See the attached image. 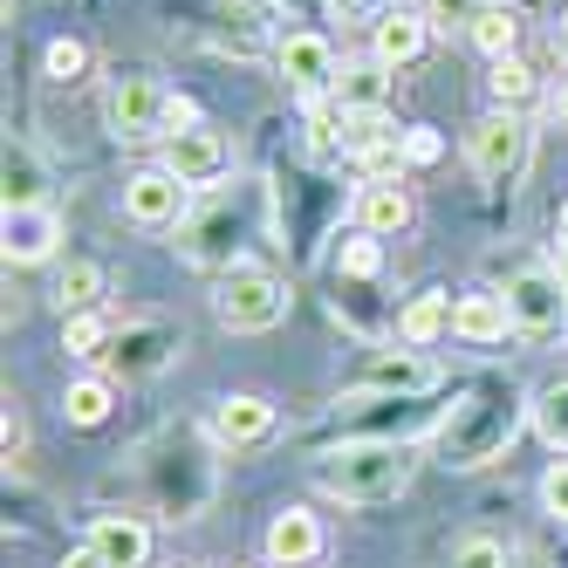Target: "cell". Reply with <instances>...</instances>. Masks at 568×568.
<instances>
[{"mask_svg":"<svg viewBox=\"0 0 568 568\" xmlns=\"http://www.w3.org/2000/svg\"><path fill=\"white\" fill-rule=\"evenodd\" d=\"M535 425V390H520L514 377H473L459 390L453 412H438V432H432V453L445 473H479L514 453V438Z\"/></svg>","mask_w":568,"mask_h":568,"instance_id":"cell-1","label":"cell"},{"mask_svg":"<svg viewBox=\"0 0 568 568\" xmlns=\"http://www.w3.org/2000/svg\"><path fill=\"white\" fill-rule=\"evenodd\" d=\"M418 479V445L404 438H343L336 453L315 459V486L343 507H390L397 494H412Z\"/></svg>","mask_w":568,"mask_h":568,"instance_id":"cell-2","label":"cell"},{"mask_svg":"<svg viewBox=\"0 0 568 568\" xmlns=\"http://www.w3.org/2000/svg\"><path fill=\"white\" fill-rule=\"evenodd\" d=\"M288 308H295L288 274H274L261 261H240V267H226L213 281V315H220V329H233V336H267V329L288 322Z\"/></svg>","mask_w":568,"mask_h":568,"instance_id":"cell-3","label":"cell"},{"mask_svg":"<svg viewBox=\"0 0 568 568\" xmlns=\"http://www.w3.org/2000/svg\"><path fill=\"white\" fill-rule=\"evenodd\" d=\"M466 165L486 192H514L527 179V165H535V124H527V110H486L466 131Z\"/></svg>","mask_w":568,"mask_h":568,"instance_id":"cell-4","label":"cell"},{"mask_svg":"<svg viewBox=\"0 0 568 568\" xmlns=\"http://www.w3.org/2000/svg\"><path fill=\"white\" fill-rule=\"evenodd\" d=\"M507 308H514V336L520 343L568 336V281H561V267H520V274H507Z\"/></svg>","mask_w":568,"mask_h":568,"instance_id":"cell-5","label":"cell"},{"mask_svg":"<svg viewBox=\"0 0 568 568\" xmlns=\"http://www.w3.org/2000/svg\"><path fill=\"white\" fill-rule=\"evenodd\" d=\"M165 116H172V90L158 83V75L131 69V75H116V83L103 90V124L116 144H151V138H165Z\"/></svg>","mask_w":568,"mask_h":568,"instance_id":"cell-6","label":"cell"},{"mask_svg":"<svg viewBox=\"0 0 568 568\" xmlns=\"http://www.w3.org/2000/svg\"><path fill=\"white\" fill-rule=\"evenodd\" d=\"M274 69H281V83H288V97L329 103V97H336V75H343V55H336L329 34L288 28V34H281V49H274Z\"/></svg>","mask_w":568,"mask_h":568,"instance_id":"cell-7","label":"cell"},{"mask_svg":"<svg viewBox=\"0 0 568 568\" xmlns=\"http://www.w3.org/2000/svg\"><path fill=\"white\" fill-rule=\"evenodd\" d=\"M247 233H254V213L247 206H206V213H192L185 226H179V254L192 261V267H206V274H226V267H240V247H247Z\"/></svg>","mask_w":568,"mask_h":568,"instance_id":"cell-8","label":"cell"},{"mask_svg":"<svg viewBox=\"0 0 568 568\" xmlns=\"http://www.w3.org/2000/svg\"><path fill=\"white\" fill-rule=\"evenodd\" d=\"M179 349H185V329H179V322L138 315V322H124V329H116V343H110V356H103V377H124V384L158 377Z\"/></svg>","mask_w":568,"mask_h":568,"instance_id":"cell-9","label":"cell"},{"mask_svg":"<svg viewBox=\"0 0 568 568\" xmlns=\"http://www.w3.org/2000/svg\"><path fill=\"white\" fill-rule=\"evenodd\" d=\"M124 220H131L138 233H179V226L192 220V185H185L179 172H165V165L131 172V179H124Z\"/></svg>","mask_w":568,"mask_h":568,"instance_id":"cell-10","label":"cell"},{"mask_svg":"<svg viewBox=\"0 0 568 568\" xmlns=\"http://www.w3.org/2000/svg\"><path fill=\"white\" fill-rule=\"evenodd\" d=\"M165 172H179L192 192H213L233 179V138L213 131V124H192V131H172L165 138V158H158Z\"/></svg>","mask_w":568,"mask_h":568,"instance_id":"cell-11","label":"cell"},{"mask_svg":"<svg viewBox=\"0 0 568 568\" xmlns=\"http://www.w3.org/2000/svg\"><path fill=\"white\" fill-rule=\"evenodd\" d=\"M438 390V363L425 349H377L363 363V377L349 384V397H432Z\"/></svg>","mask_w":568,"mask_h":568,"instance_id":"cell-12","label":"cell"},{"mask_svg":"<svg viewBox=\"0 0 568 568\" xmlns=\"http://www.w3.org/2000/svg\"><path fill=\"white\" fill-rule=\"evenodd\" d=\"M418 220V199L404 179H363L349 192V226L356 233H371V240H397V233H412Z\"/></svg>","mask_w":568,"mask_h":568,"instance_id":"cell-13","label":"cell"},{"mask_svg":"<svg viewBox=\"0 0 568 568\" xmlns=\"http://www.w3.org/2000/svg\"><path fill=\"white\" fill-rule=\"evenodd\" d=\"M412 432H438L425 397H349L343 438H404L412 445Z\"/></svg>","mask_w":568,"mask_h":568,"instance_id":"cell-14","label":"cell"},{"mask_svg":"<svg viewBox=\"0 0 568 568\" xmlns=\"http://www.w3.org/2000/svg\"><path fill=\"white\" fill-rule=\"evenodd\" d=\"M322 555H329V527H322L308 507H281L267 520V541H261L267 568H322Z\"/></svg>","mask_w":568,"mask_h":568,"instance_id":"cell-15","label":"cell"},{"mask_svg":"<svg viewBox=\"0 0 568 568\" xmlns=\"http://www.w3.org/2000/svg\"><path fill=\"white\" fill-rule=\"evenodd\" d=\"M281 432V412L261 397V390H226L213 404V438L226 445V453H247V445H267Z\"/></svg>","mask_w":568,"mask_h":568,"instance_id":"cell-16","label":"cell"},{"mask_svg":"<svg viewBox=\"0 0 568 568\" xmlns=\"http://www.w3.org/2000/svg\"><path fill=\"white\" fill-rule=\"evenodd\" d=\"M55 247H62V213L55 206H14L8 213V240H0L8 267H42V261H55Z\"/></svg>","mask_w":568,"mask_h":568,"instance_id":"cell-17","label":"cell"},{"mask_svg":"<svg viewBox=\"0 0 568 568\" xmlns=\"http://www.w3.org/2000/svg\"><path fill=\"white\" fill-rule=\"evenodd\" d=\"M432 21L418 14V8H397V14H384L377 28H371V55L397 75V69H412V62H425V49H432Z\"/></svg>","mask_w":568,"mask_h":568,"instance_id":"cell-18","label":"cell"},{"mask_svg":"<svg viewBox=\"0 0 568 568\" xmlns=\"http://www.w3.org/2000/svg\"><path fill=\"white\" fill-rule=\"evenodd\" d=\"M453 336H459V343H473V349H500V343L514 336V308H507V288H473V295H459Z\"/></svg>","mask_w":568,"mask_h":568,"instance_id":"cell-19","label":"cell"},{"mask_svg":"<svg viewBox=\"0 0 568 568\" xmlns=\"http://www.w3.org/2000/svg\"><path fill=\"white\" fill-rule=\"evenodd\" d=\"M83 541H90L110 568H144V561H151V527H144L138 514H97Z\"/></svg>","mask_w":568,"mask_h":568,"instance_id":"cell-20","label":"cell"},{"mask_svg":"<svg viewBox=\"0 0 568 568\" xmlns=\"http://www.w3.org/2000/svg\"><path fill=\"white\" fill-rule=\"evenodd\" d=\"M453 315H459V302L445 295V288H425V295H412L397 308V343H412V349H432L438 336H453Z\"/></svg>","mask_w":568,"mask_h":568,"instance_id":"cell-21","label":"cell"},{"mask_svg":"<svg viewBox=\"0 0 568 568\" xmlns=\"http://www.w3.org/2000/svg\"><path fill=\"white\" fill-rule=\"evenodd\" d=\"M343 116H356V110H390V69L377 62V55H363V62H343V75H336V97H329Z\"/></svg>","mask_w":568,"mask_h":568,"instance_id":"cell-22","label":"cell"},{"mask_svg":"<svg viewBox=\"0 0 568 568\" xmlns=\"http://www.w3.org/2000/svg\"><path fill=\"white\" fill-rule=\"evenodd\" d=\"M329 274H336V302L356 295V288H371V281L384 274V240H371V233H356V226H349V240H336Z\"/></svg>","mask_w":568,"mask_h":568,"instance_id":"cell-23","label":"cell"},{"mask_svg":"<svg viewBox=\"0 0 568 568\" xmlns=\"http://www.w3.org/2000/svg\"><path fill=\"white\" fill-rule=\"evenodd\" d=\"M116 322L110 308H83V315H62V349L75 356V363H103L110 356V343H116Z\"/></svg>","mask_w":568,"mask_h":568,"instance_id":"cell-24","label":"cell"},{"mask_svg":"<svg viewBox=\"0 0 568 568\" xmlns=\"http://www.w3.org/2000/svg\"><path fill=\"white\" fill-rule=\"evenodd\" d=\"M110 404H116V377L90 371V377H75V384L62 390V418H69L75 432H97V425L110 418Z\"/></svg>","mask_w":568,"mask_h":568,"instance_id":"cell-25","label":"cell"},{"mask_svg":"<svg viewBox=\"0 0 568 568\" xmlns=\"http://www.w3.org/2000/svg\"><path fill=\"white\" fill-rule=\"evenodd\" d=\"M14 206H49V172L28 138H8V213Z\"/></svg>","mask_w":568,"mask_h":568,"instance_id":"cell-26","label":"cell"},{"mask_svg":"<svg viewBox=\"0 0 568 568\" xmlns=\"http://www.w3.org/2000/svg\"><path fill=\"white\" fill-rule=\"evenodd\" d=\"M466 42H473L486 62H507V55H520V8H500V0H494V8H486V14L466 28Z\"/></svg>","mask_w":568,"mask_h":568,"instance_id":"cell-27","label":"cell"},{"mask_svg":"<svg viewBox=\"0 0 568 568\" xmlns=\"http://www.w3.org/2000/svg\"><path fill=\"white\" fill-rule=\"evenodd\" d=\"M486 97H494V110H527L541 97V75L527 69L520 55H507V62H486Z\"/></svg>","mask_w":568,"mask_h":568,"instance_id":"cell-28","label":"cell"},{"mask_svg":"<svg viewBox=\"0 0 568 568\" xmlns=\"http://www.w3.org/2000/svg\"><path fill=\"white\" fill-rule=\"evenodd\" d=\"M103 295H110V274H103L97 261H69V267H62V281H55V308H62V315L103 308Z\"/></svg>","mask_w":568,"mask_h":568,"instance_id":"cell-29","label":"cell"},{"mask_svg":"<svg viewBox=\"0 0 568 568\" xmlns=\"http://www.w3.org/2000/svg\"><path fill=\"white\" fill-rule=\"evenodd\" d=\"M90 69H97V55H90V42H75V34H55V42L42 49V75H49L55 90L90 83Z\"/></svg>","mask_w":568,"mask_h":568,"instance_id":"cell-30","label":"cell"},{"mask_svg":"<svg viewBox=\"0 0 568 568\" xmlns=\"http://www.w3.org/2000/svg\"><path fill=\"white\" fill-rule=\"evenodd\" d=\"M445 568H514V541H507V535H486V527H473V535L453 541Z\"/></svg>","mask_w":568,"mask_h":568,"instance_id":"cell-31","label":"cell"},{"mask_svg":"<svg viewBox=\"0 0 568 568\" xmlns=\"http://www.w3.org/2000/svg\"><path fill=\"white\" fill-rule=\"evenodd\" d=\"M535 432L555 445L561 459H568V384H548V390H535Z\"/></svg>","mask_w":568,"mask_h":568,"instance_id":"cell-32","label":"cell"},{"mask_svg":"<svg viewBox=\"0 0 568 568\" xmlns=\"http://www.w3.org/2000/svg\"><path fill=\"white\" fill-rule=\"evenodd\" d=\"M494 0H418V14L432 21V28H473Z\"/></svg>","mask_w":568,"mask_h":568,"instance_id":"cell-33","label":"cell"},{"mask_svg":"<svg viewBox=\"0 0 568 568\" xmlns=\"http://www.w3.org/2000/svg\"><path fill=\"white\" fill-rule=\"evenodd\" d=\"M404 0H329V14L343 21V28H377L384 14H397Z\"/></svg>","mask_w":568,"mask_h":568,"instance_id":"cell-34","label":"cell"},{"mask_svg":"<svg viewBox=\"0 0 568 568\" xmlns=\"http://www.w3.org/2000/svg\"><path fill=\"white\" fill-rule=\"evenodd\" d=\"M541 507L568 527V459H555V466L541 473Z\"/></svg>","mask_w":568,"mask_h":568,"instance_id":"cell-35","label":"cell"},{"mask_svg":"<svg viewBox=\"0 0 568 568\" xmlns=\"http://www.w3.org/2000/svg\"><path fill=\"white\" fill-rule=\"evenodd\" d=\"M438 151H445L438 131H425V124H418V131H404V172H412V165H432Z\"/></svg>","mask_w":568,"mask_h":568,"instance_id":"cell-36","label":"cell"},{"mask_svg":"<svg viewBox=\"0 0 568 568\" xmlns=\"http://www.w3.org/2000/svg\"><path fill=\"white\" fill-rule=\"evenodd\" d=\"M62 568H110V561H103V555L83 541V548H69V555H62Z\"/></svg>","mask_w":568,"mask_h":568,"instance_id":"cell-37","label":"cell"},{"mask_svg":"<svg viewBox=\"0 0 568 568\" xmlns=\"http://www.w3.org/2000/svg\"><path fill=\"white\" fill-rule=\"evenodd\" d=\"M555 116L568 124V75H561V90H555Z\"/></svg>","mask_w":568,"mask_h":568,"instance_id":"cell-38","label":"cell"},{"mask_svg":"<svg viewBox=\"0 0 568 568\" xmlns=\"http://www.w3.org/2000/svg\"><path fill=\"white\" fill-rule=\"evenodd\" d=\"M561 240V254H555V267H561V281H568V233H555Z\"/></svg>","mask_w":568,"mask_h":568,"instance_id":"cell-39","label":"cell"},{"mask_svg":"<svg viewBox=\"0 0 568 568\" xmlns=\"http://www.w3.org/2000/svg\"><path fill=\"white\" fill-rule=\"evenodd\" d=\"M555 42H561V49H568V8H561V21H555Z\"/></svg>","mask_w":568,"mask_h":568,"instance_id":"cell-40","label":"cell"},{"mask_svg":"<svg viewBox=\"0 0 568 568\" xmlns=\"http://www.w3.org/2000/svg\"><path fill=\"white\" fill-rule=\"evenodd\" d=\"M500 8H520V14H527V8H535V0H500Z\"/></svg>","mask_w":568,"mask_h":568,"instance_id":"cell-41","label":"cell"},{"mask_svg":"<svg viewBox=\"0 0 568 568\" xmlns=\"http://www.w3.org/2000/svg\"><path fill=\"white\" fill-rule=\"evenodd\" d=\"M233 568H267V561H233Z\"/></svg>","mask_w":568,"mask_h":568,"instance_id":"cell-42","label":"cell"},{"mask_svg":"<svg viewBox=\"0 0 568 568\" xmlns=\"http://www.w3.org/2000/svg\"><path fill=\"white\" fill-rule=\"evenodd\" d=\"M192 568H206V561H192Z\"/></svg>","mask_w":568,"mask_h":568,"instance_id":"cell-43","label":"cell"}]
</instances>
